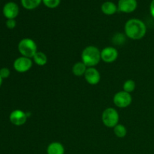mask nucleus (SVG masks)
<instances>
[{
	"label": "nucleus",
	"instance_id": "f257e3e1",
	"mask_svg": "<svg viewBox=\"0 0 154 154\" xmlns=\"http://www.w3.org/2000/svg\"><path fill=\"white\" fill-rule=\"evenodd\" d=\"M125 35L132 40H139L145 36L147 26L142 20L136 18L129 20L124 26Z\"/></svg>",
	"mask_w": 154,
	"mask_h": 154
},
{
	"label": "nucleus",
	"instance_id": "f03ea898",
	"mask_svg": "<svg viewBox=\"0 0 154 154\" xmlns=\"http://www.w3.org/2000/svg\"><path fill=\"white\" fill-rule=\"evenodd\" d=\"M101 60V51L96 46L86 47L81 53V61L88 68L95 67Z\"/></svg>",
	"mask_w": 154,
	"mask_h": 154
},
{
	"label": "nucleus",
	"instance_id": "7ed1b4c3",
	"mask_svg": "<svg viewBox=\"0 0 154 154\" xmlns=\"http://www.w3.org/2000/svg\"><path fill=\"white\" fill-rule=\"evenodd\" d=\"M17 49L22 57L30 59H32L35 54L38 52L35 42L29 38H25L20 41L17 45Z\"/></svg>",
	"mask_w": 154,
	"mask_h": 154
},
{
	"label": "nucleus",
	"instance_id": "20e7f679",
	"mask_svg": "<svg viewBox=\"0 0 154 154\" xmlns=\"http://www.w3.org/2000/svg\"><path fill=\"white\" fill-rule=\"evenodd\" d=\"M120 115L117 110L114 108H107L102 114V121L108 128L114 129L119 123Z\"/></svg>",
	"mask_w": 154,
	"mask_h": 154
},
{
	"label": "nucleus",
	"instance_id": "39448f33",
	"mask_svg": "<svg viewBox=\"0 0 154 154\" xmlns=\"http://www.w3.org/2000/svg\"><path fill=\"white\" fill-rule=\"evenodd\" d=\"M114 104L120 108H125L129 107L132 104V97L130 93L123 91H119L116 93L113 98Z\"/></svg>",
	"mask_w": 154,
	"mask_h": 154
},
{
	"label": "nucleus",
	"instance_id": "423d86ee",
	"mask_svg": "<svg viewBox=\"0 0 154 154\" xmlns=\"http://www.w3.org/2000/svg\"><path fill=\"white\" fill-rule=\"evenodd\" d=\"M33 61L32 59L25 57H20L14 62V69L19 73H25L29 72L32 67Z\"/></svg>",
	"mask_w": 154,
	"mask_h": 154
},
{
	"label": "nucleus",
	"instance_id": "0eeeda50",
	"mask_svg": "<svg viewBox=\"0 0 154 154\" xmlns=\"http://www.w3.org/2000/svg\"><path fill=\"white\" fill-rule=\"evenodd\" d=\"M118 51L114 47H105L101 51V60L106 63L115 62L118 58Z\"/></svg>",
	"mask_w": 154,
	"mask_h": 154
},
{
	"label": "nucleus",
	"instance_id": "6e6552de",
	"mask_svg": "<svg viewBox=\"0 0 154 154\" xmlns=\"http://www.w3.org/2000/svg\"><path fill=\"white\" fill-rule=\"evenodd\" d=\"M86 81L90 85H97L101 81V75L96 67L87 68L84 75Z\"/></svg>",
	"mask_w": 154,
	"mask_h": 154
},
{
	"label": "nucleus",
	"instance_id": "1a4fd4ad",
	"mask_svg": "<svg viewBox=\"0 0 154 154\" xmlns=\"http://www.w3.org/2000/svg\"><path fill=\"white\" fill-rule=\"evenodd\" d=\"M26 113L21 110H14L12 111L9 116V120L11 123L17 126H21L26 123L27 120Z\"/></svg>",
	"mask_w": 154,
	"mask_h": 154
},
{
	"label": "nucleus",
	"instance_id": "9d476101",
	"mask_svg": "<svg viewBox=\"0 0 154 154\" xmlns=\"http://www.w3.org/2000/svg\"><path fill=\"white\" fill-rule=\"evenodd\" d=\"M138 6L136 0H119L117 8L118 11L123 13H132Z\"/></svg>",
	"mask_w": 154,
	"mask_h": 154
},
{
	"label": "nucleus",
	"instance_id": "9b49d317",
	"mask_svg": "<svg viewBox=\"0 0 154 154\" xmlns=\"http://www.w3.org/2000/svg\"><path fill=\"white\" fill-rule=\"evenodd\" d=\"M2 12L7 19H15L19 14V7L16 3L9 2L4 5Z\"/></svg>",
	"mask_w": 154,
	"mask_h": 154
},
{
	"label": "nucleus",
	"instance_id": "f8f14e48",
	"mask_svg": "<svg viewBox=\"0 0 154 154\" xmlns=\"http://www.w3.org/2000/svg\"><path fill=\"white\" fill-rule=\"evenodd\" d=\"M48 154H65V147L58 141H54L49 144L47 147Z\"/></svg>",
	"mask_w": 154,
	"mask_h": 154
},
{
	"label": "nucleus",
	"instance_id": "ddd939ff",
	"mask_svg": "<svg viewBox=\"0 0 154 154\" xmlns=\"http://www.w3.org/2000/svg\"><path fill=\"white\" fill-rule=\"evenodd\" d=\"M102 11L106 15H113L118 11L117 6L112 2H105L102 5Z\"/></svg>",
	"mask_w": 154,
	"mask_h": 154
},
{
	"label": "nucleus",
	"instance_id": "4468645a",
	"mask_svg": "<svg viewBox=\"0 0 154 154\" xmlns=\"http://www.w3.org/2000/svg\"><path fill=\"white\" fill-rule=\"evenodd\" d=\"M87 66L83 63L82 61L78 62V63H75L74 66H72V72L74 74V75L77 77H81L84 76L85 74L86 71L87 69Z\"/></svg>",
	"mask_w": 154,
	"mask_h": 154
},
{
	"label": "nucleus",
	"instance_id": "2eb2a0df",
	"mask_svg": "<svg viewBox=\"0 0 154 154\" xmlns=\"http://www.w3.org/2000/svg\"><path fill=\"white\" fill-rule=\"evenodd\" d=\"M32 61L38 66H44L48 63V57L44 52L38 51L34 57H32Z\"/></svg>",
	"mask_w": 154,
	"mask_h": 154
},
{
	"label": "nucleus",
	"instance_id": "dca6fc26",
	"mask_svg": "<svg viewBox=\"0 0 154 154\" xmlns=\"http://www.w3.org/2000/svg\"><path fill=\"white\" fill-rule=\"evenodd\" d=\"M42 0H21V4L27 10H33L40 5Z\"/></svg>",
	"mask_w": 154,
	"mask_h": 154
},
{
	"label": "nucleus",
	"instance_id": "f3484780",
	"mask_svg": "<svg viewBox=\"0 0 154 154\" xmlns=\"http://www.w3.org/2000/svg\"><path fill=\"white\" fill-rule=\"evenodd\" d=\"M114 133L117 138H123L126 137V134H127V129H126L124 125L121 124V123H118L114 128Z\"/></svg>",
	"mask_w": 154,
	"mask_h": 154
},
{
	"label": "nucleus",
	"instance_id": "a211bd4d",
	"mask_svg": "<svg viewBox=\"0 0 154 154\" xmlns=\"http://www.w3.org/2000/svg\"><path fill=\"white\" fill-rule=\"evenodd\" d=\"M135 88H136V84L133 80L129 79L123 83V91L126 92V93H132V92L135 91Z\"/></svg>",
	"mask_w": 154,
	"mask_h": 154
},
{
	"label": "nucleus",
	"instance_id": "6ab92c4d",
	"mask_svg": "<svg viewBox=\"0 0 154 154\" xmlns=\"http://www.w3.org/2000/svg\"><path fill=\"white\" fill-rule=\"evenodd\" d=\"M61 0H42L44 5L49 8H55L58 7Z\"/></svg>",
	"mask_w": 154,
	"mask_h": 154
},
{
	"label": "nucleus",
	"instance_id": "aec40b11",
	"mask_svg": "<svg viewBox=\"0 0 154 154\" xmlns=\"http://www.w3.org/2000/svg\"><path fill=\"white\" fill-rule=\"evenodd\" d=\"M11 75V72L9 70V69L8 68L4 67V68H2L0 69V76L2 79H6V78H9Z\"/></svg>",
	"mask_w": 154,
	"mask_h": 154
},
{
	"label": "nucleus",
	"instance_id": "412c9836",
	"mask_svg": "<svg viewBox=\"0 0 154 154\" xmlns=\"http://www.w3.org/2000/svg\"><path fill=\"white\" fill-rule=\"evenodd\" d=\"M17 23L14 19H8L7 21H6V26L9 29H14Z\"/></svg>",
	"mask_w": 154,
	"mask_h": 154
},
{
	"label": "nucleus",
	"instance_id": "4be33fe9",
	"mask_svg": "<svg viewBox=\"0 0 154 154\" xmlns=\"http://www.w3.org/2000/svg\"><path fill=\"white\" fill-rule=\"evenodd\" d=\"M150 14L152 15V17L154 18V0L151 2L150 5Z\"/></svg>",
	"mask_w": 154,
	"mask_h": 154
},
{
	"label": "nucleus",
	"instance_id": "5701e85b",
	"mask_svg": "<svg viewBox=\"0 0 154 154\" xmlns=\"http://www.w3.org/2000/svg\"><path fill=\"white\" fill-rule=\"evenodd\" d=\"M2 81H3V79L1 78V76H0V87H1L2 84Z\"/></svg>",
	"mask_w": 154,
	"mask_h": 154
}]
</instances>
